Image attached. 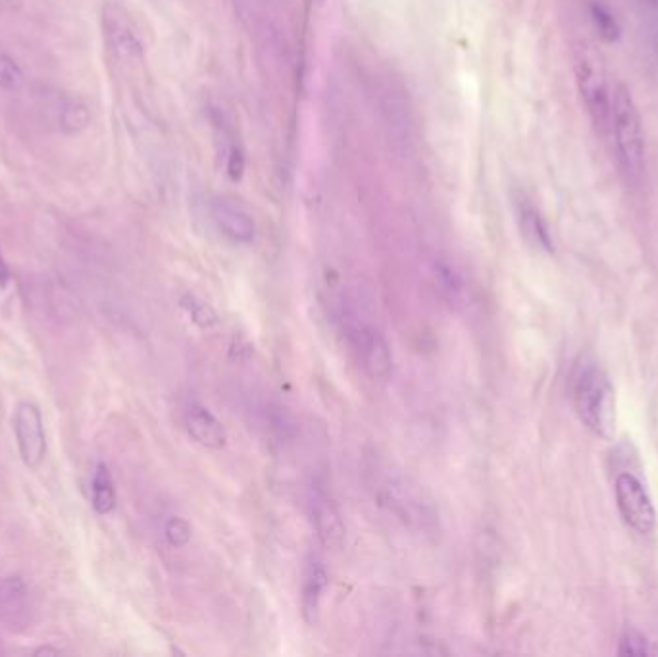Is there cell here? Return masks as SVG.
Listing matches in <instances>:
<instances>
[{
  "mask_svg": "<svg viewBox=\"0 0 658 657\" xmlns=\"http://www.w3.org/2000/svg\"><path fill=\"white\" fill-rule=\"evenodd\" d=\"M610 130L624 172L632 180H639L645 166V135L632 91L624 83H616L612 89Z\"/></svg>",
  "mask_w": 658,
  "mask_h": 657,
  "instance_id": "2",
  "label": "cell"
},
{
  "mask_svg": "<svg viewBox=\"0 0 658 657\" xmlns=\"http://www.w3.org/2000/svg\"><path fill=\"white\" fill-rule=\"evenodd\" d=\"M620 656H647L651 654L647 638L637 631H626L620 640Z\"/></svg>",
  "mask_w": 658,
  "mask_h": 657,
  "instance_id": "19",
  "label": "cell"
},
{
  "mask_svg": "<svg viewBox=\"0 0 658 657\" xmlns=\"http://www.w3.org/2000/svg\"><path fill=\"white\" fill-rule=\"evenodd\" d=\"M576 78L593 124L599 130H607L610 126L612 91L608 89L603 58L589 45H580L576 51Z\"/></svg>",
  "mask_w": 658,
  "mask_h": 657,
  "instance_id": "3",
  "label": "cell"
},
{
  "mask_svg": "<svg viewBox=\"0 0 658 657\" xmlns=\"http://www.w3.org/2000/svg\"><path fill=\"white\" fill-rule=\"evenodd\" d=\"M185 426L189 436L208 449H222L228 442V432L206 407L193 403L185 413Z\"/></svg>",
  "mask_w": 658,
  "mask_h": 657,
  "instance_id": "10",
  "label": "cell"
},
{
  "mask_svg": "<svg viewBox=\"0 0 658 657\" xmlns=\"http://www.w3.org/2000/svg\"><path fill=\"white\" fill-rule=\"evenodd\" d=\"M91 503L99 515H108L116 507V490L110 471L104 463H99L91 480Z\"/></svg>",
  "mask_w": 658,
  "mask_h": 657,
  "instance_id": "14",
  "label": "cell"
},
{
  "mask_svg": "<svg viewBox=\"0 0 658 657\" xmlns=\"http://www.w3.org/2000/svg\"><path fill=\"white\" fill-rule=\"evenodd\" d=\"M58 118H60V128L64 132H79L89 124V112L77 99H66L58 110Z\"/></svg>",
  "mask_w": 658,
  "mask_h": 657,
  "instance_id": "16",
  "label": "cell"
},
{
  "mask_svg": "<svg viewBox=\"0 0 658 657\" xmlns=\"http://www.w3.org/2000/svg\"><path fill=\"white\" fill-rule=\"evenodd\" d=\"M104 29L110 47L120 56L131 58L141 54V41L133 26L127 22L126 16L118 8H108L104 12Z\"/></svg>",
  "mask_w": 658,
  "mask_h": 657,
  "instance_id": "11",
  "label": "cell"
},
{
  "mask_svg": "<svg viewBox=\"0 0 658 657\" xmlns=\"http://www.w3.org/2000/svg\"><path fill=\"white\" fill-rule=\"evenodd\" d=\"M618 511L624 523L637 534H651L657 525V511L649 492L633 474H618L614 484Z\"/></svg>",
  "mask_w": 658,
  "mask_h": 657,
  "instance_id": "4",
  "label": "cell"
},
{
  "mask_svg": "<svg viewBox=\"0 0 658 657\" xmlns=\"http://www.w3.org/2000/svg\"><path fill=\"white\" fill-rule=\"evenodd\" d=\"M589 14H591V22L595 26V31L599 33V37L612 45V43H618L620 37H622V29H620V24L616 20V16L608 10L605 4L601 2H591L589 4Z\"/></svg>",
  "mask_w": 658,
  "mask_h": 657,
  "instance_id": "15",
  "label": "cell"
},
{
  "mask_svg": "<svg viewBox=\"0 0 658 657\" xmlns=\"http://www.w3.org/2000/svg\"><path fill=\"white\" fill-rule=\"evenodd\" d=\"M380 486L381 500L405 523L422 525L430 519V503L422 498L418 486H414L405 476L389 471L383 474Z\"/></svg>",
  "mask_w": 658,
  "mask_h": 657,
  "instance_id": "6",
  "label": "cell"
},
{
  "mask_svg": "<svg viewBox=\"0 0 658 657\" xmlns=\"http://www.w3.org/2000/svg\"><path fill=\"white\" fill-rule=\"evenodd\" d=\"M14 434L24 465L29 469H37L47 455V436L41 409L35 403L22 401L16 407Z\"/></svg>",
  "mask_w": 658,
  "mask_h": 657,
  "instance_id": "5",
  "label": "cell"
},
{
  "mask_svg": "<svg viewBox=\"0 0 658 657\" xmlns=\"http://www.w3.org/2000/svg\"><path fill=\"white\" fill-rule=\"evenodd\" d=\"M574 407L589 432L603 440L614 438L616 392L603 368L597 365L580 368L574 380Z\"/></svg>",
  "mask_w": 658,
  "mask_h": 657,
  "instance_id": "1",
  "label": "cell"
},
{
  "mask_svg": "<svg viewBox=\"0 0 658 657\" xmlns=\"http://www.w3.org/2000/svg\"><path fill=\"white\" fill-rule=\"evenodd\" d=\"M210 216L218 232L228 237L233 243H253L256 236V224L249 211L229 197H216L210 203Z\"/></svg>",
  "mask_w": 658,
  "mask_h": 657,
  "instance_id": "8",
  "label": "cell"
},
{
  "mask_svg": "<svg viewBox=\"0 0 658 657\" xmlns=\"http://www.w3.org/2000/svg\"><path fill=\"white\" fill-rule=\"evenodd\" d=\"M6 282H8V268H6L4 261L0 259V288H4Z\"/></svg>",
  "mask_w": 658,
  "mask_h": 657,
  "instance_id": "21",
  "label": "cell"
},
{
  "mask_svg": "<svg viewBox=\"0 0 658 657\" xmlns=\"http://www.w3.org/2000/svg\"><path fill=\"white\" fill-rule=\"evenodd\" d=\"M24 85V74L14 58L0 51V89L18 91Z\"/></svg>",
  "mask_w": 658,
  "mask_h": 657,
  "instance_id": "17",
  "label": "cell"
},
{
  "mask_svg": "<svg viewBox=\"0 0 658 657\" xmlns=\"http://www.w3.org/2000/svg\"><path fill=\"white\" fill-rule=\"evenodd\" d=\"M308 515L322 546L339 550L345 542V525L335 501L318 482L308 488Z\"/></svg>",
  "mask_w": 658,
  "mask_h": 657,
  "instance_id": "7",
  "label": "cell"
},
{
  "mask_svg": "<svg viewBox=\"0 0 658 657\" xmlns=\"http://www.w3.org/2000/svg\"><path fill=\"white\" fill-rule=\"evenodd\" d=\"M164 534L172 548H183L191 540V526L181 517H172L164 526Z\"/></svg>",
  "mask_w": 658,
  "mask_h": 657,
  "instance_id": "18",
  "label": "cell"
},
{
  "mask_svg": "<svg viewBox=\"0 0 658 657\" xmlns=\"http://www.w3.org/2000/svg\"><path fill=\"white\" fill-rule=\"evenodd\" d=\"M639 2H643V4L649 6L651 10H657L658 12V0H639Z\"/></svg>",
  "mask_w": 658,
  "mask_h": 657,
  "instance_id": "23",
  "label": "cell"
},
{
  "mask_svg": "<svg viewBox=\"0 0 658 657\" xmlns=\"http://www.w3.org/2000/svg\"><path fill=\"white\" fill-rule=\"evenodd\" d=\"M183 307L187 309V313L193 318V322L199 324L201 328H210L212 324H216V315L212 313V309L208 305H204L203 301H197L195 297L187 295L183 299Z\"/></svg>",
  "mask_w": 658,
  "mask_h": 657,
  "instance_id": "20",
  "label": "cell"
},
{
  "mask_svg": "<svg viewBox=\"0 0 658 657\" xmlns=\"http://www.w3.org/2000/svg\"><path fill=\"white\" fill-rule=\"evenodd\" d=\"M35 654H37V656H58L60 650H54V648H41V650H37Z\"/></svg>",
  "mask_w": 658,
  "mask_h": 657,
  "instance_id": "22",
  "label": "cell"
},
{
  "mask_svg": "<svg viewBox=\"0 0 658 657\" xmlns=\"http://www.w3.org/2000/svg\"><path fill=\"white\" fill-rule=\"evenodd\" d=\"M353 338L364 372L372 380H385L393 368V355L389 343L383 338L380 330L372 326H364Z\"/></svg>",
  "mask_w": 658,
  "mask_h": 657,
  "instance_id": "9",
  "label": "cell"
},
{
  "mask_svg": "<svg viewBox=\"0 0 658 657\" xmlns=\"http://www.w3.org/2000/svg\"><path fill=\"white\" fill-rule=\"evenodd\" d=\"M516 212H518L520 232H522V236L526 237V241L533 245L535 249L553 251V243H551L547 224H545V220L541 218V214L533 207L532 203L528 199H518Z\"/></svg>",
  "mask_w": 658,
  "mask_h": 657,
  "instance_id": "13",
  "label": "cell"
},
{
  "mask_svg": "<svg viewBox=\"0 0 658 657\" xmlns=\"http://www.w3.org/2000/svg\"><path fill=\"white\" fill-rule=\"evenodd\" d=\"M328 580L324 565L318 559H310L304 571L303 594H301L303 615L308 623H314L318 617L322 596L328 588Z\"/></svg>",
  "mask_w": 658,
  "mask_h": 657,
  "instance_id": "12",
  "label": "cell"
}]
</instances>
